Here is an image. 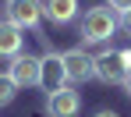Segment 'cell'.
I'll list each match as a JSON object with an SVG mask.
<instances>
[{
    "mask_svg": "<svg viewBox=\"0 0 131 117\" xmlns=\"http://www.w3.org/2000/svg\"><path fill=\"white\" fill-rule=\"evenodd\" d=\"M128 71L131 68L124 64L121 50H106V53L96 57V78L106 82V85H124V82H128Z\"/></svg>",
    "mask_w": 131,
    "mask_h": 117,
    "instance_id": "obj_4",
    "label": "cell"
},
{
    "mask_svg": "<svg viewBox=\"0 0 131 117\" xmlns=\"http://www.w3.org/2000/svg\"><path fill=\"white\" fill-rule=\"evenodd\" d=\"M82 110V96L74 89H57V92H46V114L50 117H74Z\"/></svg>",
    "mask_w": 131,
    "mask_h": 117,
    "instance_id": "obj_7",
    "label": "cell"
},
{
    "mask_svg": "<svg viewBox=\"0 0 131 117\" xmlns=\"http://www.w3.org/2000/svg\"><path fill=\"white\" fill-rule=\"evenodd\" d=\"M106 7L113 14H124V11H131V0H106Z\"/></svg>",
    "mask_w": 131,
    "mask_h": 117,
    "instance_id": "obj_11",
    "label": "cell"
},
{
    "mask_svg": "<svg viewBox=\"0 0 131 117\" xmlns=\"http://www.w3.org/2000/svg\"><path fill=\"white\" fill-rule=\"evenodd\" d=\"M78 14V0H43V18L53 25H71Z\"/></svg>",
    "mask_w": 131,
    "mask_h": 117,
    "instance_id": "obj_8",
    "label": "cell"
},
{
    "mask_svg": "<svg viewBox=\"0 0 131 117\" xmlns=\"http://www.w3.org/2000/svg\"><path fill=\"white\" fill-rule=\"evenodd\" d=\"M117 28H121V22L110 7H89L85 18H82V39L85 43H106L117 36Z\"/></svg>",
    "mask_w": 131,
    "mask_h": 117,
    "instance_id": "obj_1",
    "label": "cell"
},
{
    "mask_svg": "<svg viewBox=\"0 0 131 117\" xmlns=\"http://www.w3.org/2000/svg\"><path fill=\"white\" fill-rule=\"evenodd\" d=\"M124 89H128V96H131V71H128V82H124Z\"/></svg>",
    "mask_w": 131,
    "mask_h": 117,
    "instance_id": "obj_14",
    "label": "cell"
},
{
    "mask_svg": "<svg viewBox=\"0 0 131 117\" xmlns=\"http://www.w3.org/2000/svg\"><path fill=\"white\" fill-rule=\"evenodd\" d=\"M25 46V32L11 22H0V57H18Z\"/></svg>",
    "mask_w": 131,
    "mask_h": 117,
    "instance_id": "obj_9",
    "label": "cell"
},
{
    "mask_svg": "<svg viewBox=\"0 0 131 117\" xmlns=\"http://www.w3.org/2000/svg\"><path fill=\"white\" fill-rule=\"evenodd\" d=\"M39 68H43L39 57H32V53H18V57H11L7 75H11V82H14L18 89H32V85H39Z\"/></svg>",
    "mask_w": 131,
    "mask_h": 117,
    "instance_id": "obj_3",
    "label": "cell"
},
{
    "mask_svg": "<svg viewBox=\"0 0 131 117\" xmlns=\"http://www.w3.org/2000/svg\"><path fill=\"white\" fill-rule=\"evenodd\" d=\"M4 11H7V22L18 25L21 32L25 28L39 32V25H43V0H7Z\"/></svg>",
    "mask_w": 131,
    "mask_h": 117,
    "instance_id": "obj_2",
    "label": "cell"
},
{
    "mask_svg": "<svg viewBox=\"0 0 131 117\" xmlns=\"http://www.w3.org/2000/svg\"><path fill=\"white\" fill-rule=\"evenodd\" d=\"M64 71H67V82H89V78H96V57H89L82 46L67 50L64 53Z\"/></svg>",
    "mask_w": 131,
    "mask_h": 117,
    "instance_id": "obj_6",
    "label": "cell"
},
{
    "mask_svg": "<svg viewBox=\"0 0 131 117\" xmlns=\"http://www.w3.org/2000/svg\"><path fill=\"white\" fill-rule=\"evenodd\" d=\"M96 117H121V114H113V110H99Z\"/></svg>",
    "mask_w": 131,
    "mask_h": 117,
    "instance_id": "obj_13",
    "label": "cell"
},
{
    "mask_svg": "<svg viewBox=\"0 0 131 117\" xmlns=\"http://www.w3.org/2000/svg\"><path fill=\"white\" fill-rule=\"evenodd\" d=\"M117 22H121V28H124V32H131V11H124Z\"/></svg>",
    "mask_w": 131,
    "mask_h": 117,
    "instance_id": "obj_12",
    "label": "cell"
},
{
    "mask_svg": "<svg viewBox=\"0 0 131 117\" xmlns=\"http://www.w3.org/2000/svg\"><path fill=\"white\" fill-rule=\"evenodd\" d=\"M14 96H18V85H14V82H11V75L4 71V75H0V107H7Z\"/></svg>",
    "mask_w": 131,
    "mask_h": 117,
    "instance_id": "obj_10",
    "label": "cell"
},
{
    "mask_svg": "<svg viewBox=\"0 0 131 117\" xmlns=\"http://www.w3.org/2000/svg\"><path fill=\"white\" fill-rule=\"evenodd\" d=\"M39 60H43V68H39V85H43L46 92H57V89H64V85H67L64 53H53V50H46Z\"/></svg>",
    "mask_w": 131,
    "mask_h": 117,
    "instance_id": "obj_5",
    "label": "cell"
}]
</instances>
